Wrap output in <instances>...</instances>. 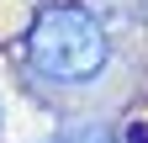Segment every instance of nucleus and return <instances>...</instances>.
Returning a JSON list of instances; mask_svg holds the SVG:
<instances>
[{"label": "nucleus", "instance_id": "f257e3e1", "mask_svg": "<svg viewBox=\"0 0 148 143\" xmlns=\"http://www.w3.org/2000/svg\"><path fill=\"white\" fill-rule=\"evenodd\" d=\"M27 64L53 85H90L111 64V37L85 6H42L27 32Z\"/></svg>", "mask_w": 148, "mask_h": 143}, {"label": "nucleus", "instance_id": "f03ea898", "mask_svg": "<svg viewBox=\"0 0 148 143\" xmlns=\"http://www.w3.org/2000/svg\"><path fill=\"white\" fill-rule=\"evenodd\" d=\"M58 143H116V133H111L106 122H69L58 133Z\"/></svg>", "mask_w": 148, "mask_h": 143}, {"label": "nucleus", "instance_id": "7ed1b4c3", "mask_svg": "<svg viewBox=\"0 0 148 143\" xmlns=\"http://www.w3.org/2000/svg\"><path fill=\"white\" fill-rule=\"evenodd\" d=\"M132 143H148V133H143V122H138V127H132Z\"/></svg>", "mask_w": 148, "mask_h": 143}]
</instances>
